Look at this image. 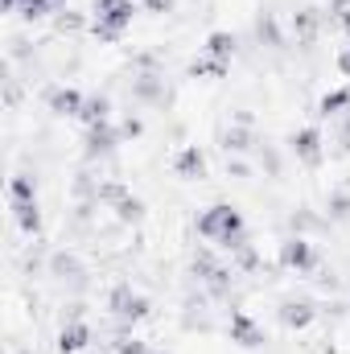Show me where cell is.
<instances>
[{
    "label": "cell",
    "mask_w": 350,
    "mask_h": 354,
    "mask_svg": "<svg viewBox=\"0 0 350 354\" xmlns=\"http://www.w3.org/2000/svg\"><path fill=\"white\" fill-rule=\"evenodd\" d=\"M198 235H202L206 243H219V248L231 252V248L243 239V214H239L235 206L219 202V206H210V210L198 214Z\"/></svg>",
    "instance_id": "obj_1"
},
{
    "label": "cell",
    "mask_w": 350,
    "mask_h": 354,
    "mask_svg": "<svg viewBox=\"0 0 350 354\" xmlns=\"http://www.w3.org/2000/svg\"><path fill=\"white\" fill-rule=\"evenodd\" d=\"M136 17V0H95V37L120 41Z\"/></svg>",
    "instance_id": "obj_2"
},
{
    "label": "cell",
    "mask_w": 350,
    "mask_h": 354,
    "mask_svg": "<svg viewBox=\"0 0 350 354\" xmlns=\"http://www.w3.org/2000/svg\"><path fill=\"white\" fill-rule=\"evenodd\" d=\"M107 309H111V317H116L120 326H132V322L149 317V301H145L132 284H116V288L107 292Z\"/></svg>",
    "instance_id": "obj_3"
},
{
    "label": "cell",
    "mask_w": 350,
    "mask_h": 354,
    "mask_svg": "<svg viewBox=\"0 0 350 354\" xmlns=\"http://www.w3.org/2000/svg\"><path fill=\"white\" fill-rule=\"evenodd\" d=\"M280 268H284V272H297V276L313 272V268H317V252H313V243L301 239V235H288V239L280 243Z\"/></svg>",
    "instance_id": "obj_4"
},
{
    "label": "cell",
    "mask_w": 350,
    "mask_h": 354,
    "mask_svg": "<svg viewBox=\"0 0 350 354\" xmlns=\"http://www.w3.org/2000/svg\"><path fill=\"white\" fill-rule=\"evenodd\" d=\"M288 149H293V157H297L301 165H309V169H317L322 157H326V140H322L317 128H301V132H293V136H288Z\"/></svg>",
    "instance_id": "obj_5"
},
{
    "label": "cell",
    "mask_w": 350,
    "mask_h": 354,
    "mask_svg": "<svg viewBox=\"0 0 350 354\" xmlns=\"http://www.w3.org/2000/svg\"><path fill=\"white\" fill-rule=\"evenodd\" d=\"M124 136H120V128H111V120L107 124H95V128H87V153L91 161L95 157H107V153H116V145H120Z\"/></svg>",
    "instance_id": "obj_6"
},
{
    "label": "cell",
    "mask_w": 350,
    "mask_h": 354,
    "mask_svg": "<svg viewBox=\"0 0 350 354\" xmlns=\"http://www.w3.org/2000/svg\"><path fill=\"white\" fill-rule=\"evenodd\" d=\"M231 342H239L243 351H256L264 346V326L248 313H231Z\"/></svg>",
    "instance_id": "obj_7"
},
{
    "label": "cell",
    "mask_w": 350,
    "mask_h": 354,
    "mask_svg": "<svg viewBox=\"0 0 350 354\" xmlns=\"http://www.w3.org/2000/svg\"><path fill=\"white\" fill-rule=\"evenodd\" d=\"M174 169H177L181 181H202V177H206V157H202V149H198V145H185L174 157Z\"/></svg>",
    "instance_id": "obj_8"
},
{
    "label": "cell",
    "mask_w": 350,
    "mask_h": 354,
    "mask_svg": "<svg viewBox=\"0 0 350 354\" xmlns=\"http://www.w3.org/2000/svg\"><path fill=\"white\" fill-rule=\"evenodd\" d=\"M83 103H87V99H83L75 87H50L46 91V107H50L54 115H79Z\"/></svg>",
    "instance_id": "obj_9"
},
{
    "label": "cell",
    "mask_w": 350,
    "mask_h": 354,
    "mask_svg": "<svg viewBox=\"0 0 350 354\" xmlns=\"http://www.w3.org/2000/svg\"><path fill=\"white\" fill-rule=\"evenodd\" d=\"M132 99L140 103H169V87L161 75H136L132 79Z\"/></svg>",
    "instance_id": "obj_10"
},
{
    "label": "cell",
    "mask_w": 350,
    "mask_h": 354,
    "mask_svg": "<svg viewBox=\"0 0 350 354\" xmlns=\"http://www.w3.org/2000/svg\"><path fill=\"white\" fill-rule=\"evenodd\" d=\"M91 346V326L87 322H71V326H62V334H58V351L62 354H79Z\"/></svg>",
    "instance_id": "obj_11"
},
{
    "label": "cell",
    "mask_w": 350,
    "mask_h": 354,
    "mask_svg": "<svg viewBox=\"0 0 350 354\" xmlns=\"http://www.w3.org/2000/svg\"><path fill=\"white\" fill-rule=\"evenodd\" d=\"M313 317H317V313H313L309 301H284V305H280V322H284V330H305Z\"/></svg>",
    "instance_id": "obj_12"
},
{
    "label": "cell",
    "mask_w": 350,
    "mask_h": 354,
    "mask_svg": "<svg viewBox=\"0 0 350 354\" xmlns=\"http://www.w3.org/2000/svg\"><path fill=\"white\" fill-rule=\"evenodd\" d=\"M206 58H214V62H231V58H235V33L214 29V33L206 37Z\"/></svg>",
    "instance_id": "obj_13"
},
{
    "label": "cell",
    "mask_w": 350,
    "mask_h": 354,
    "mask_svg": "<svg viewBox=\"0 0 350 354\" xmlns=\"http://www.w3.org/2000/svg\"><path fill=\"white\" fill-rule=\"evenodd\" d=\"M79 120H83L87 128L107 124V120H111V99H107V95H91L87 103H83V111H79Z\"/></svg>",
    "instance_id": "obj_14"
},
{
    "label": "cell",
    "mask_w": 350,
    "mask_h": 354,
    "mask_svg": "<svg viewBox=\"0 0 350 354\" xmlns=\"http://www.w3.org/2000/svg\"><path fill=\"white\" fill-rule=\"evenodd\" d=\"M12 218L25 235H37L42 231V214H37V202H12Z\"/></svg>",
    "instance_id": "obj_15"
},
{
    "label": "cell",
    "mask_w": 350,
    "mask_h": 354,
    "mask_svg": "<svg viewBox=\"0 0 350 354\" xmlns=\"http://www.w3.org/2000/svg\"><path fill=\"white\" fill-rule=\"evenodd\" d=\"M66 0H25L21 4V17L25 21H42V17H58Z\"/></svg>",
    "instance_id": "obj_16"
},
{
    "label": "cell",
    "mask_w": 350,
    "mask_h": 354,
    "mask_svg": "<svg viewBox=\"0 0 350 354\" xmlns=\"http://www.w3.org/2000/svg\"><path fill=\"white\" fill-rule=\"evenodd\" d=\"M50 272H54V276H62V280H83V264H79L71 252H54Z\"/></svg>",
    "instance_id": "obj_17"
},
{
    "label": "cell",
    "mask_w": 350,
    "mask_h": 354,
    "mask_svg": "<svg viewBox=\"0 0 350 354\" xmlns=\"http://www.w3.org/2000/svg\"><path fill=\"white\" fill-rule=\"evenodd\" d=\"M8 198H12V202H37V181L29 174H17L8 181Z\"/></svg>",
    "instance_id": "obj_18"
},
{
    "label": "cell",
    "mask_w": 350,
    "mask_h": 354,
    "mask_svg": "<svg viewBox=\"0 0 350 354\" xmlns=\"http://www.w3.org/2000/svg\"><path fill=\"white\" fill-rule=\"evenodd\" d=\"M347 107H350V91H330V95H322V103H317V111H322L326 120L342 115Z\"/></svg>",
    "instance_id": "obj_19"
},
{
    "label": "cell",
    "mask_w": 350,
    "mask_h": 354,
    "mask_svg": "<svg viewBox=\"0 0 350 354\" xmlns=\"http://www.w3.org/2000/svg\"><path fill=\"white\" fill-rule=\"evenodd\" d=\"M317 29H322L317 8H301V12H297V37H301V41H313V37H317Z\"/></svg>",
    "instance_id": "obj_20"
},
{
    "label": "cell",
    "mask_w": 350,
    "mask_h": 354,
    "mask_svg": "<svg viewBox=\"0 0 350 354\" xmlns=\"http://www.w3.org/2000/svg\"><path fill=\"white\" fill-rule=\"evenodd\" d=\"M223 149H227V157H231V153H235V157H239V153H248V149H252V132H248L243 124H239V128H231V132L223 136Z\"/></svg>",
    "instance_id": "obj_21"
},
{
    "label": "cell",
    "mask_w": 350,
    "mask_h": 354,
    "mask_svg": "<svg viewBox=\"0 0 350 354\" xmlns=\"http://www.w3.org/2000/svg\"><path fill=\"white\" fill-rule=\"evenodd\" d=\"M231 71V62H214V58H198L194 66H190V75L194 79H202V75H210V79H223Z\"/></svg>",
    "instance_id": "obj_22"
},
{
    "label": "cell",
    "mask_w": 350,
    "mask_h": 354,
    "mask_svg": "<svg viewBox=\"0 0 350 354\" xmlns=\"http://www.w3.org/2000/svg\"><path fill=\"white\" fill-rule=\"evenodd\" d=\"M116 218H120V223H140V218H145V202L128 194V198L116 206Z\"/></svg>",
    "instance_id": "obj_23"
},
{
    "label": "cell",
    "mask_w": 350,
    "mask_h": 354,
    "mask_svg": "<svg viewBox=\"0 0 350 354\" xmlns=\"http://www.w3.org/2000/svg\"><path fill=\"white\" fill-rule=\"evenodd\" d=\"M326 210H330V218H334V223H347V218H350V194H347V189H334V194H330V202H326Z\"/></svg>",
    "instance_id": "obj_24"
},
{
    "label": "cell",
    "mask_w": 350,
    "mask_h": 354,
    "mask_svg": "<svg viewBox=\"0 0 350 354\" xmlns=\"http://www.w3.org/2000/svg\"><path fill=\"white\" fill-rule=\"evenodd\" d=\"M128 198V185H120V181H99V202L103 206H120Z\"/></svg>",
    "instance_id": "obj_25"
},
{
    "label": "cell",
    "mask_w": 350,
    "mask_h": 354,
    "mask_svg": "<svg viewBox=\"0 0 350 354\" xmlns=\"http://www.w3.org/2000/svg\"><path fill=\"white\" fill-rule=\"evenodd\" d=\"M256 33H260V37L268 41V46H284V37H280V29H276V21H272L268 12H264L260 21H256Z\"/></svg>",
    "instance_id": "obj_26"
},
{
    "label": "cell",
    "mask_w": 350,
    "mask_h": 354,
    "mask_svg": "<svg viewBox=\"0 0 350 354\" xmlns=\"http://www.w3.org/2000/svg\"><path fill=\"white\" fill-rule=\"evenodd\" d=\"M116 354H153V351H149V342H140V338H120V342H116Z\"/></svg>",
    "instance_id": "obj_27"
},
{
    "label": "cell",
    "mask_w": 350,
    "mask_h": 354,
    "mask_svg": "<svg viewBox=\"0 0 350 354\" xmlns=\"http://www.w3.org/2000/svg\"><path fill=\"white\" fill-rule=\"evenodd\" d=\"M140 132H145V124H140L136 115H128V120L120 124V136H140Z\"/></svg>",
    "instance_id": "obj_28"
},
{
    "label": "cell",
    "mask_w": 350,
    "mask_h": 354,
    "mask_svg": "<svg viewBox=\"0 0 350 354\" xmlns=\"http://www.w3.org/2000/svg\"><path fill=\"white\" fill-rule=\"evenodd\" d=\"M79 25H83V21H79L75 12H66V8L58 12V29H79Z\"/></svg>",
    "instance_id": "obj_29"
},
{
    "label": "cell",
    "mask_w": 350,
    "mask_h": 354,
    "mask_svg": "<svg viewBox=\"0 0 350 354\" xmlns=\"http://www.w3.org/2000/svg\"><path fill=\"white\" fill-rule=\"evenodd\" d=\"M145 4V12H169L174 8V0H140Z\"/></svg>",
    "instance_id": "obj_30"
},
{
    "label": "cell",
    "mask_w": 350,
    "mask_h": 354,
    "mask_svg": "<svg viewBox=\"0 0 350 354\" xmlns=\"http://www.w3.org/2000/svg\"><path fill=\"white\" fill-rule=\"evenodd\" d=\"M227 174H231V177H248L252 169H248L243 161H227Z\"/></svg>",
    "instance_id": "obj_31"
},
{
    "label": "cell",
    "mask_w": 350,
    "mask_h": 354,
    "mask_svg": "<svg viewBox=\"0 0 350 354\" xmlns=\"http://www.w3.org/2000/svg\"><path fill=\"white\" fill-rule=\"evenodd\" d=\"M338 71H342V75L350 79V46L342 50V54H338Z\"/></svg>",
    "instance_id": "obj_32"
},
{
    "label": "cell",
    "mask_w": 350,
    "mask_h": 354,
    "mask_svg": "<svg viewBox=\"0 0 350 354\" xmlns=\"http://www.w3.org/2000/svg\"><path fill=\"white\" fill-rule=\"evenodd\" d=\"M153 354H157V351H153Z\"/></svg>",
    "instance_id": "obj_33"
}]
</instances>
